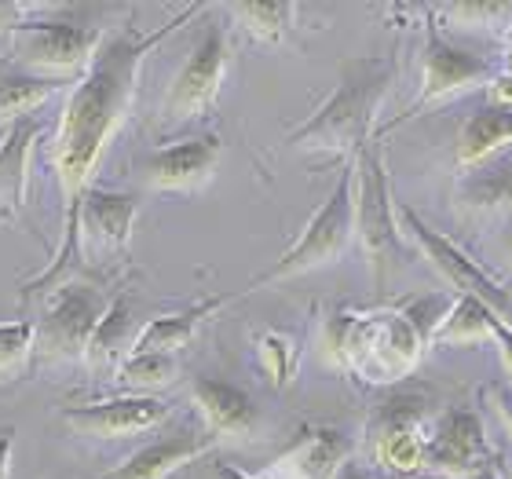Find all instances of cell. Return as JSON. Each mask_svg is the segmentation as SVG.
I'll list each match as a JSON object with an SVG mask.
<instances>
[{
	"mask_svg": "<svg viewBox=\"0 0 512 479\" xmlns=\"http://www.w3.org/2000/svg\"><path fill=\"white\" fill-rule=\"evenodd\" d=\"M198 11H202L198 4L183 8L161 30L143 33V37L139 33L103 37L99 52L92 55L85 77L77 81L70 99H66L63 118H59V132H55V150H52L55 180H59V191H63V242H59L55 260L44 267V275L30 289L52 286L55 278H63L77 264V256H81V238H77L81 198L92 191V176H96L99 161H103V150H107V143L114 139L128 107H132L139 70L147 63V55L176 26L191 22Z\"/></svg>",
	"mask_w": 512,
	"mask_h": 479,
	"instance_id": "obj_1",
	"label": "cell"
},
{
	"mask_svg": "<svg viewBox=\"0 0 512 479\" xmlns=\"http://www.w3.org/2000/svg\"><path fill=\"white\" fill-rule=\"evenodd\" d=\"M395 81V59H344L341 77L333 96L311 114L304 125H297L286 136L289 147L300 150H322V154H337V158H359L370 143H374V121L381 110L384 96Z\"/></svg>",
	"mask_w": 512,
	"mask_h": 479,
	"instance_id": "obj_2",
	"label": "cell"
},
{
	"mask_svg": "<svg viewBox=\"0 0 512 479\" xmlns=\"http://www.w3.org/2000/svg\"><path fill=\"white\" fill-rule=\"evenodd\" d=\"M352 235H355V165H348V169L337 176V183H333L330 198L315 209L308 227L300 231L297 242L289 245L286 253L278 256L264 275L253 278L242 293H253V289H260V286H275V282L308 275L315 267H326V264H333V260H341L344 249L352 245Z\"/></svg>",
	"mask_w": 512,
	"mask_h": 479,
	"instance_id": "obj_3",
	"label": "cell"
},
{
	"mask_svg": "<svg viewBox=\"0 0 512 479\" xmlns=\"http://www.w3.org/2000/svg\"><path fill=\"white\" fill-rule=\"evenodd\" d=\"M355 176H359V191H355V231L363 242L370 267H374V286L384 289L388 271L403 260V231L395 220L392 187H388V172H384L381 147H370L352 161Z\"/></svg>",
	"mask_w": 512,
	"mask_h": 479,
	"instance_id": "obj_4",
	"label": "cell"
},
{
	"mask_svg": "<svg viewBox=\"0 0 512 479\" xmlns=\"http://www.w3.org/2000/svg\"><path fill=\"white\" fill-rule=\"evenodd\" d=\"M494 77L498 74H494V66L487 63V59L454 48V44L439 33L436 19H428L425 22V52H421V92H417V99L406 107V114H399V118L388 121V125L377 132L374 143L381 136H388L392 128L403 125V121L425 114L428 107H436V103H443V99L458 96V92H465V88L491 85Z\"/></svg>",
	"mask_w": 512,
	"mask_h": 479,
	"instance_id": "obj_5",
	"label": "cell"
},
{
	"mask_svg": "<svg viewBox=\"0 0 512 479\" xmlns=\"http://www.w3.org/2000/svg\"><path fill=\"white\" fill-rule=\"evenodd\" d=\"M107 308L110 300L103 289L77 286V282L59 286L55 300L44 311V319L37 322V348L33 352L48 362L85 359Z\"/></svg>",
	"mask_w": 512,
	"mask_h": 479,
	"instance_id": "obj_6",
	"label": "cell"
},
{
	"mask_svg": "<svg viewBox=\"0 0 512 479\" xmlns=\"http://www.w3.org/2000/svg\"><path fill=\"white\" fill-rule=\"evenodd\" d=\"M395 220H399L403 231H410V238L421 245V253L432 260V267H436L439 275L447 278V286L454 289V297L480 300L483 308H491L498 319H509L512 289H505L502 282L487 271V267L476 264L469 253H461L458 245L450 242L447 235L432 231V227H428L425 220L410 209V205H399V209H395Z\"/></svg>",
	"mask_w": 512,
	"mask_h": 479,
	"instance_id": "obj_7",
	"label": "cell"
},
{
	"mask_svg": "<svg viewBox=\"0 0 512 479\" xmlns=\"http://www.w3.org/2000/svg\"><path fill=\"white\" fill-rule=\"evenodd\" d=\"M227 63H231V48H227V33L220 22H209L202 33V41L194 44L187 63L180 66V74L172 77L169 96H165V121L169 125H183L209 114L224 88Z\"/></svg>",
	"mask_w": 512,
	"mask_h": 479,
	"instance_id": "obj_8",
	"label": "cell"
},
{
	"mask_svg": "<svg viewBox=\"0 0 512 479\" xmlns=\"http://www.w3.org/2000/svg\"><path fill=\"white\" fill-rule=\"evenodd\" d=\"M15 33V52L37 74H77L103 44V30L74 19H44V22H19Z\"/></svg>",
	"mask_w": 512,
	"mask_h": 479,
	"instance_id": "obj_9",
	"label": "cell"
},
{
	"mask_svg": "<svg viewBox=\"0 0 512 479\" xmlns=\"http://www.w3.org/2000/svg\"><path fill=\"white\" fill-rule=\"evenodd\" d=\"M165 417H169V406L158 395H118V399H99V403L63 410L66 425L96 439L139 436V432L158 428Z\"/></svg>",
	"mask_w": 512,
	"mask_h": 479,
	"instance_id": "obj_10",
	"label": "cell"
},
{
	"mask_svg": "<svg viewBox=\"0 0 512 479\" xmlns=\"http://www.w3.org/2000/svg\"><path fill=\"white\" fill-rule=\"evenodd\" d=\"M220 158H224L220 136H194L147 154L139 169L154 191H194L213 176Z\"/></svg>",
	"mask_w": 512,
	"mask_h": 479,
	"instance_id": "obj_11",
	"label": "cell"
},
{
	"mask_svg": "<svg viewBox=\"0 0 512 479\" xmlns=\"http://www.w3.org/2000/svg\"><path fill=\"white\" fill-rule=\"evenodd\" d=\"M491 458L487 432L476 410H450L439 432L425 443V469L439 476H469L476 465Z\"/></svg>",
	"mask_w": 512,
	"mask_h": 479,
	"instance_id": "obj_12",
	"label": "cell"
},
{
	"mask_svg": "<svg viewBox=\"0 0 512 479\" xmlns=\"http://www.w3.org/2000/svg\"><path fill=\"white\" fill-rule=\"evenodd\" d=\"M136 213H139L136 194L92 187V191L81 198V213H77V238H81V249H85V242H92V245H99L103 253L125 256L128 242H132Z\"/></svg>",
	"mask_w": 512,
	"mask_h": 479,
	"instance_id": "obj_13",
	"label": "cell"
},
{
	"mask_svg": "<svg viewBox=\"0 0 512 479\" xmlns=\"http://www.w3.org/2000/svg\"><path fill=\"white\" fill-rule=\"evenodd\" d=\"M191 395L198 410H202L205 425L213 432V439L231 436V439H246L260 425V414H256L253 399H249L242 388L227 381H216V377H194Z\"/></svg>",
	"mask_w": 512,
	"mask_h": 479,
	"instance_id": "obj_14",
	"label": "cell"
},
{
	"mask_svg": "<svg viewBox=\"0 0 512 479\" xmlns=\"http://www.w3.org/2000/svg\"><path fill=\"white\" fill-rule=\"evenodd\" d=\"M428 348V341L414 330V322L406 319L403 311L395 315H381L377 319V337L370 344L363 373H370L374 381H395L414 370L421 352Z\"/></svg>",
	"mask_w": 512,
	"mask_h": 479,
	"instance_id": "obj_15",
	"label": "cell"
},
{
	"mask_svg": "<svg viewBox=\"0 0 512 479\" xmlns=\"http://www.w3.org/2000/svg\"><path fill=\"white\" fill-rule=\"evenodd\" d=\"M213 447H216L213 436H194V432L154 439V443H147L143 450H136L110 479H169L172 472H180V469H187L191 461L205 458Z\"/></svg>",
	"mask_w": 512,
	"mask_h": 479,
	"instance_id": "obj_16",
	"label": "cell"
},
{
	"mask_svg": "<svg viewBox=\"0 0 512 479\" xmlns=\"http://www.w3.org/2000/svg\"><path fill=\"white\" fill-rule=\"evenodd\" d=\"M231 297H209V300H198L191 308L183 311H169V315H158V319H150L143 330L136 333V341H132V352L128 355H143V352H158V355H176L180 348L194 341V333L202 330L205 322L213 319L216 311L227 308Z\"/></svg>",
	"mask_w": 512,
	"mask_h": 479,
	"instance_id": "obj_17",
	"label": "cell"
},
{
	"mask_svg": "<svg viewBox=\"0 0 512 479\" xmlns=\"http://www.w3.org/2000/svg\"><path fill=\"white\" fill-rule=\"evenodd\" d=\"M505 147H512V107H494L487 103L476 110L458 132V147H454V165L461 172H472L494 161Z\"/></svg>",
	"mask_w": 512,
	"mask_h": 479,
	"instance_id": "obj_18",
	"label": "cell"
},
{
	"mask_svg": "<svg viewBox=\"0 0 512 479\" xmlns=\"http://www.w3.org/2000/svg\"><path fill=\"white\" fill-rule=\"evenodd\" d=\"M44 125L37 118L11 121L0 136V209L19 213L26 202V180H30V154L33 143L41 139Z\"/></svg>",
	"mask_w": 512,
	"mask_h": 479,
	"instance_id": "obj_19",
	"label": "cell"
},
{
	"mask_svg": "<svg viewBox=\"0 0 512 479\" xmlns=\"http://www.w3.org/2000/svg\"><path fill=\"white\" fill-rule=\"evenodd\" d=\"M458 209L472 220H494L512 213V161L494 158L461 176Z\"/></svg>",
	"mask_w": 512,
	"mask_h": 479,
	"instance_id": "obj_20",
	"label": "cell"
},
{
	"mask_svg": "<svg viewBox=\"0 0 512 479\" xmlns=\"http://www.w3.org/2000/svg\"><path fill=\"white\" fill-rule=\"evenodd\" d=\"M491 308H483L480 300L472 297H454L450 300V311L443 315L439 330L432 333V344H458V348H469V344L491 341V326H494Z\"/></svg>",
	"mask_w": 512,
	"mask_h": 479,
	"instance_id": "obj_21",
	"label": "cell"
},
{
	"mask_svg": "<svg viewBox=\"0 0 512 479\" xmlns=\"http://www.w3.org/2000/svg\"><path fill=\"white\" fill-rule=\"evenodd\" d=\"M55 92H59V81H55V77L4 74L0 77V125L33 118V110H41Z\"/></svg>",
	"mask_w": 512,
	"mask_h": 479,
	"instance_id": "obj_22",
	"label": "cell"
},
{
	"mask_svg": "<svg viewBox=\"0 0 512 479\" xmlns=\"http://www.w3.org/2000/svg\"><path fill=\"white\" fill-rule=\"evenodd\" d=\"M231 15L242 22V30H246L253 41L278 44L293 33L297 4H289V0H271V4H235Z\"/></svg>",
	"mask_w": 512,
	"mask_h": 479,
	"instance_id": "obj_23",
	"label": "cell"
},
{
	"mask_svg": "<svg viewBox=\"0 0 512 479\" xmlns=\"http://www.w3.org/2000/svg\"><path fill=\"white\" fill-rule=\"evenodd\" d=\"M348 454H352V443L337 428H319L300 447V469L308 479H333V472L348 461Z\"/></svg>",
	"mask_w": 512,
	"mask_h": 479,
	"instance_id": "obj_24",
	"label": "cell"
},
{
	"mask_svg": "<svg viewBox=\"0 0 512 479\" xmlns=\"http://www.w3.org/2000/svg\"><path fill=\"white\" fill-rule=\"evenodd\" d=\"M425 443L421 428H403V432H388L374 439V454L384 469L395 476H410V472L425 469Z\"/></svg>",
	"mask_w": 512,
	"mask_h": 479,
	"instance_id": "obj_25",
	"label": "cell"
},
{
	"mask_svg": "<svg viewBox=\"0 0 512 479\" xmlns=\"http://www.w3.org/2000/svg\"><path fill=\"white\" fill-rule=\"evenodd\" d=\"M176 377V355H158V352H143V355H128L121 362L118 381L128 388V395H150L172 384Z\"/></svg>",
	"mask_w": 512,
	"mask_h": 479,
	"instance_id": "obj_26",
	"label": "cell"
},
{
	"mask_svg": "<svg viewBox=\"0 0 512 479\" xmlns=\"http://www.w3.org/2000/svg\"><path fill=\"white\" fill-rule=\"evenodd\" d=\"M33 348H37V322L30 319L0 322V377L19 373L30 362Z\"/></svg>",
	"mask_w": 512,
	"mask_h": 479,
	"instance_id": "obj_27",
	"label": "cell"
},
{
	"mask_svg": "<svg viewBox=\"0 0 512 479\" xmlns=\"http://www.w3.org/2000/svg\"><path fill=\"white\" fill-rule=\"evenodd\" d=\"M128 319H132V315H128L125 300H110L107 315H103L96 337H92V348H88V362H92V366H103V362H110L118 355V344H125Z\"/></svg>",
	"mask_w": 512,
	"mask_h": 479,
	"instance_id": "obj_28",
	"label": "cell"
},
{
	"mask_svg": "<svg viewBox=\"0 0 512 479\" xmlns=\"http://www.w3.org/2000/svg\"><path fill=\"white\" fill-rule=\"evenodd\" d=\"M256 352H260V366L267 370V377L275 381V388H286L293 381V370H297V344L289 341L286 333H264L256 341Z\"/></svg>",
	"mask_w": 512,
	"mask_h": 479,
	"instance_id": "obj_29",
	"label": "cell"
},
{
	"mask_svg": "<svg viewBox=\"0 0 512 479\" xmlns=\"http://www.w3.org/2000/svg\"><path fill=\"white\" fill-rule=\"evenodd\" d=\"M436 15L458 22V26H480V30H498V26H512V4H491V0H465V4H447Z\"/></svg>",
	"mask_w": 512,
	"mask_h": 479,
	"instance_id": "obj_30",
	"label": "cell"
},
{
	"mask_svg": "<svg viewBox=\"0 0 512 479\" xmlns=\"http://www.w3.org/2000/svg\"><path fill=\"white\" fill-rule=\"evenodd\" d=\"M421 417H425V403L414 399V395H399V399L381 406V414L370 425V436L377 439L388 436V432H403V428H421Z\"/></svg>",
	"mask_w": 512,
	"mask_h": 479,
	"instance_id": "obj_31",
	"label": "cell"
},
{
	"mask_svg": "<svg viewBox=\"0 0 512 479\" xmlns=\"http://www.w3.org/2000/svg\"><path fill=\"white\" fill-rule=\"evenodd\" d=\"M491 344L498 348V355H502V366H505V373H509V388H512V326L505 319H494Z\"/></svg>",
	"mask_w": 512,
	"mask_h": 479,
	"instance_id": "obj_32",
	"label": "cell"
},
{
	"mask_svg": "<svg viewBox=\"0 0 512 479\" xmlns=\"http://www.w3.org/2000/svg\"><path fill=\"white\" fill-rule=\"evenodd\" d=\"M491 403H494V410H498V417H502V425L512 432V388H505V384L491 388Z\"/></svg>",
	"mask_w": 512,
	"mask_h": 479,
	"instance_id": "obj_33",
	"label": "cell"
},
{
	"mask_svg": "<svg viewBox=\"0 0 512 479\" xmlns=\"http://www.w3.org/2000/svg\"><path fill=\"white\" fill-rule=\"evenodd\" d=\"M15 432L11 428H4L0 432V479H8V472H11V447H15Z\"/></svg>",
	"mask_w": 512,
	"mask_h": 479,
	"instance_id": "obj_34",
	"label": "cell"
},
{
	"mask_svg": "<svg viewBox=\"0 0 512 479\" xmlns=\"http://www.w3.org/2000/svg\"><path fill=\"white\" fill-rule=\"evenodd\" d=\"M465 479H498V469H494V458H487L483 465H476V469H472Z\"/></svg>",
	"mask_w": 512,
	"mask_h": 479,
	"instance_id": "obj_35",
	"label": "cell"
},
{
	"mask_svg": "<svg viewBox=\"0 0 512 479\" xmlns=\"http://www.w3.org/2000/svg\"><path fill=\"white\" fill-rule=\"evenodd\" d=\"M333 479H370V476H366V472L359 469V465H352V461H344L341 469L333 472Z\"/></svg>",
	"mask_w": 512,
	"mask_h": 479,
	"instance_id": "obj_36",
	"label": "cell"
},
{
	"mask_svg": "<svg viewBox=\"0 0 512 479\" xmlns=\"http://www.w3.org/2000/svg\"><path fill=\"white\" fill-rule=\"evenodd\" d=\"M216 479H253V476L235 469V465H216Z\"/></svg>",
	"mask_w": 512,
	"mask_h": 479,
	"instance_id": "obj_37",
	"label": "cell"
},
{
	"mask_svg": "<svg viewBox=\"0 0 512 479\" xmlns=\"http://www.w3.org/2000/svg\"><path fill=\"white\" fill-rule=\"evenodd\" d=\"M395 479H450V476H439V472H410V476H395Z\"/></svg>",
	"mask_w": 512,
	"mask_h": 479,
	"instance_id": "obj_38",
	"label": "cell"
},
{
	"mask_svg": "<svg viewBox=\"0 0 512 479\" xmlns=\"http://www.w3.org/2000/svg\"><path fill=\"white\" fill-rule=\"evenodd\" d=\"M502 245H505V253H509V256H512V224H509V227H505V238H502Z\"/></svg>",
	"mask_w": 512,
	"mask_h": 479,
	"instance_id": "obj_39",
	"label": "cell"
},
{
	"mask_svg": "<svg viewBox=\"0 0 512 479\" xmlns=\"http://www.w3.org/2000/svg\"><path fill=\"white\" fill-rule=\"evenodd\" d=\"M505 55H509V66H505V74L512 77V26H509V48H505Z\"/></svg>",
	"mask_w": 512,
	"mask_h": 479,
	"instance_id": "obj_40",
	"label": "cell"
}]
</instances>
